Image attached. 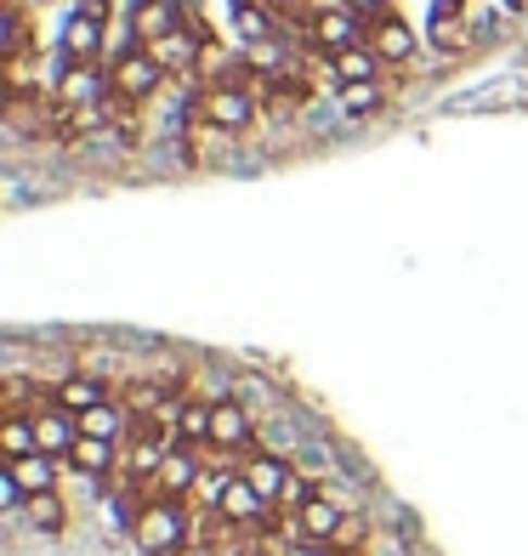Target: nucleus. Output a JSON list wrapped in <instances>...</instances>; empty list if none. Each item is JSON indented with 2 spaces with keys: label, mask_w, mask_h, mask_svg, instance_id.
<instances>
[{
  "label": "nucleus",
  "mask_w": 528,
  "mask_h": 556,
  "mask_svg": "<svg viewBox=\"0 0 528 556\" xmlns=\"http://www.w3.org/2000/svg\"><path fill=\"white\" fill-rule=\"evenodd\" d=\"M188 534H193V522H188V511H183L176 500L142 505L137 522H131V540H137V551H148V556H183Z\"/></svg>",
  "instance_id": "1"
},
{
  "label": "nucleus",
  "mask_w": 528,
  "mask_h": 556,
  "mask_svg": "<svg viewBox=\"0 0 528 556\" xmlns=\"http://www.w3.org/2000/svg\"><path fill=\"white\" fill-rule=\"evenodd\" d=\"M160 86H165V63L148 52V46H125L109 68V91L125 97V103H148Z\"/></svg>",
  "instance_id": "2"
},
{
  "label": "nucleus",
  "mask_w": 528,
  "mask_h": 556,
  "mask_svg": "<svg viewBox=\"0 0 528 556\" xmlns=\"http://www.w3.org/2000/svg\"><path fill=\"white\" fill-rule=\"evenodd\" d=\"M103 29H109V0H80V12L63 29V68H86L103 52Z\"/></svg>",
  "instance_id": "3"
},
{
  "label": "nucleus",
  "mask_w": 528,
  "mask_h": 556,
  "mask_svg": "<svg viewBox=\"0 0 528 556\" xmlns=\"http://www.w3.org/2000/svg\"><path fill=\"white\" fill-rule=\"evenodd\" d=\"M216 517L228 522V528H256V522L267 517V500L244 483V471L216 477Z\"/></svg>",
  "instance_id": "4"
},
{
  "label": "nucleus",
  "mask_w": 528,
  "mask_h": 556,
  "mask_svg": "<svg viewBox=\"0 0 528 556\" xmlns=\"http://www.w3.org/2000/svg\"><path fill=\"white\" fill-rule=\"evenodd\" d=\"M244 483L256 489L267 505H285L290 489H296V466L285 460V454H250V460H244Z\"/></svg>",
  "instance_id": "5"
},
{
  "label": "nucleus",
  "mask_w": 528,
  "mask_h": 556,
  "mask_svg": "<svg viewBox=\"0 0 528 556\" xmlns=\"http://www.w3.org/2000/svg\"><path fill=\"white\" fill-rule=\"evenodd\" d=\"M250 443H256V426H250L244 403L216 397V403H211V448L234 454V448H250Z\"/></svg>",
  "instance_id": "6"
},
{
  "label": "nucleus",
  "mask_w": 528,
  "mask_h": 556,
  "mask_svg": "<svg viewBox=\"0 0 528 556\" xmlns=\"http://www.w3.org/2000/svg\"><path fill=\"white\" fill-rule=\"evenodd\" d=\"M199 109H205V119L216 125V131H244V125L256 119V103H250V97H244L234 80L211 86V91H205V103H199Z\"/></svg>",
  "instance_id": "7"
},
{
  "label": "nucleus",
  "mask_w": 528,
  "mask_h": 556,
  "mask_svg": "<svg viewBox=\"0 0 528 556\" xmlns=\"http://www.w3.org/2000/svg\"><path fill=\"white\" fill-rule=\"evenodd\" d=\"M352 511H341V505L330 500V494H313L307 505H301V511H296V540H313V545H330L336 534H341V522H347Z\"/></svg>",
  "instance_id": "8"
},
{
  "label": "nucleus",
  "mask_w": 528,
  "mask_h": 556,
  "mask_svg": "<svg viewBox=\"0 0 528 556\" xmlns=\"http://www.w3.org/2000/svg\"><path fill=\"white\" fill-rule=\"evenodd\" d=\"M7 483L23 500H29V494H52L58 489V454L35 448V454H23V460H7Z\"/></svg>",
  "instance_id": "9"
},
{
  "label": "nucleus",
  "mask_w": 528,
  "mask_h": 556,
  "mask_svg": "<svg viewBox=\"0 0 528 556\" xmlns=\"http://www.w3.org/2000/svg\"><path fill=\"white\" fill-rule=\"evenodd\" d=\"M364 40L381 63H410L415 58V35H410V23H398V17H375V29Z\"/></svg>",
  "instance_id": "10"
},
{
  "label": "nucleus",
  "mask_w": 528,
  "mask_h": 556,
  "mask_svg": "<svg viewBox=\"0 0 528 556\" xmlns=\"http://www.w3.org/2000/svg\"><path fill=\"white\" fill-rule=\"evenodd\" d=\"M313 40H318L330 58L347 52V46H364V35H359V12H347V7H341V12H318V17H313Z\"/></svg>",
  "instance_id": "11"
},
{
  "label": "nucleus",
  "mask_w": 528,
  "mask_h": 556,
  "mask_svg": "<svg viewBox=\"0 0 528 556\" xmlns=\"http://www.w3.org/2000/svg\"><path fill=\"white\" fill-rule=\"evenodd\" d=\"M97 403H109V387L97 381V375H68V381H58V409L86 415V409H97Z\"/></svg>",
  "instance_id": "12"
},
{
  "label": "nucleus",
  "mask_w": 528,
  "mask_h": 556,
  "mask_svg": "<svg viewBox=\"0 0 528 556\" xmlns=\"http://www.w3.org/2000/svg\"><path fill=\"white\" fill-rule=\"evenodd\" d=\"M63 466H68V471H80V477H109V471H114V443L80 432V443L68 448V460H63Z\"/></svg>",
  "instance_id": "13"
},
{
  "label": "nucleus",
  "mask_w": 528,
  "mask_h": 556,
  "mask_svg": "<svg viewBox=\"0 0 528 556\" xmlns=\"http://www.w3.org/2000/svg\"><path fill=\"white\" fill-rule=\"evenodd\" d=\"M176 12L183 7H160V0H137L131 7V29L154 46V40H165V35H176Z\"/></svg>",
  "instance_id": "14"
},
{
  "label": "nucleus",
  "mask_w": 528,
  "mask_h": 556,
  "mask_svg": "<svg viewBox=\"0 0 528 556\" xmlns=\"http://www.w3.org/2000/svg\"><path fill=\"white\" fill-rule=\"evenodd\" d=\"M17 517H29V528H40V534H63V522H68L58 489L52 494H29V500L17 505Z\"/></svg>",
  "instance_id": "15"
},
{
  "label": "nucleus",
  "mask_w": 528,
  "mask_h": 556,
  "mask_svg": "<svg viewBox=\"0 0 528 556\" xmlns=\"http://www.w3.org/2000/svg\"><path fill=\"white\" fill-rule=\"evenodd\" d=\"M330 68H336V80H341V86H359V80H375L381 58H375V52H369V40H364V46H347V52H336Z\"/></svg>",
  "instance_id": "16"
},
{
  "label": "nucleus",
  "mask_w": 528,
  "mask_h": 556,
  "mask_svg": "<svg viewBox=\"0 0 528 556\" xmlns=\"http://www.w3.org/2000/svg\"><path fill=\"white\" fill-rule=\"evenodd\" d=\"M199 477V460L188 448H171L165 454V466H160V477H154V489H160V500H176V489H188Z\"/></svg>",
  "instance_id": "17"
},
{
  "label": "nucleus",
  "mask_w": 528,
  "mask_h": 556,
  "mask_svg": "<svg viewBox=\"0 0 528 556\" xmlns=\"http://www.w3.org/2000/svg\"><path fill=\"white\" fill-rule=\"evenodd\" d=\"M40 438H35V415H7V426H0V454L7 460H23V454H35Z\"/></svg>",
  "instance_id": "18"
},
{
  "label": "nucleus",
  "mask_w": 528,
  "mask_h": 556,
  "mask_svg": "<svg viewBox=\"0 0 528 556\" xmlns=\"http://www.w3.org/2000/svg\"><path fill=\"white\" fill-rule=\"evenodd\" d=\"M176 438L188 448H211V403H183V415H176Z\"/></svg>",
  "instance_id": "19"
},
{
  "label": "nucleus",
  "mask_w": 528,
  "mask_h": 556,
  "mask_svg": "<svg viewBox=\"0 0 528 556\" xmlns=\"http://www.w3.org/2000/svg\"><path fill=\"white\" fill-rule=\"evenodd\" d=\"M80 432H86V438H103V443H120L125 415L114 409V403H97V409H86V415H80Z\"/></svg>",
  "instance_id": "20"
},
{
  "label": "nucleus",
  "mask_w": 528,
  "mask_h": 556,
  "mask_svg": "<svg viewBox=\"0 0 528 556\" xmlns=\"http://www.w3.org/2000/svg\"><path fill=\"white\" fill-rule=\"evenodd\" d=\"M199 40H205V35H183V29H176V35H165V40H154V46H148V52H154L165 68H188L193 63V46Z\"/></svg>",
  "instance_id": "21"
},
{
  "label": "nucleus",
  "mask_w": 528,
  "mask_h": 556,
  "mask_svg": "<svg viewBox=\"0 0 528 556\" xmlns=\"http://www.w3.org/2000/svg\"><path fill=\"white\" fill-rule=\"evenodd\" d=\"M341 109H347V114H375V109H381V86H375V80L341 86Z\"/></svg>",
  "instance_id": "22"
},
{
  "label": "nucleus",
  "mask_w": 528,
  "mask_h": 556,
  "mask_svg": "<svg viewBox=\"0 0 528 556\" xmlns=\"http://www.w3.org/2000/svg\"><path fill=\"white\" fill-rule=\"evenodd\" d=\"M359 556H410V540L392 534V528H369V540H364Z\"/></svg>",
  "instance_id": "23"
},
{
  "label": "nucleus",
  "mask_w": 528,
  "mask_h": 556,
  "mask_svg": "<svg viewBox=\"0 0 528 556\" xmlns=\"http://www.w3.org/2000/svg\"><path fill=\"white\" fill-rule=\"evenodd\" d=\"M432 46H438V52H461V46H466V35H461V17L438 12V17H432Z\"/></svg>",
  "instance_id": "24"
},
{
  "label": "nucleus",
  "mask_w": 528,
  "mask_h": 556,
  "mask_svg": "<svg viewBox=\"0 0 528 556\" xmlns=\"http://www.w3.org/2000/svg\"><path fill=\"white\" fill-rule=\"evenodd\" d=\"M341 7H347V12H364V17H387V12H381L387 0H341Z\"/></svg>",
  "instance_id": "25"
},
{
  "label": "nucleus",
  "mask_w": 528,
  "mask_h": 556,
  "mask_svg": "<svg viewBox=\"0 0 528 556\" xmlns=\"http://www.w3.org/2000/svg\"><path fill=\"white\" fill-rule=\"evenodd\" d=\"M160 7H183V0H160Z\"/></svg>",
  "instance_id": "26"
}]
</instances>
